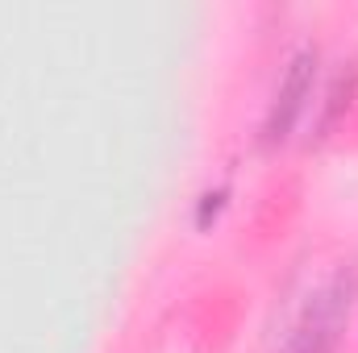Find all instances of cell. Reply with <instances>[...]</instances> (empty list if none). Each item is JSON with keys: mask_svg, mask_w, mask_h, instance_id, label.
Wrapping results in <instances>:
<instances>
[{"mask_svg": "<svg viewBox=\"0 0 358 353\" xmlns=\"http://www.w3.org/2000/svg\"><path fill=\"white\" fill-rule=\"evenodd\" d=\"M300 208H304V183H300L296 175H283V179H275V183H267V187L259 191L255 208H250L242 246L255 250V254L271 250L275 241H283V237L292 233Z\"/></svg>", "mask_w": 358, "mask_h": 353, "instance_id": "4", "label": "cell"}, {"mask_svg": "<svg viewBox=\"0 0 358 353\" xmlns=\"http://www.w3.org/2000/svg\"><path fill=\"white\" fill-rule=\"evenodd\" d=\"M342 133H346V142H350V146H358V108H350V117L342 121Z\"/></svg>", "mask_w": 358, "mask_h": 353, "instance_id": "5", "label": "cell"}, {"mask_svg": "<svg viewBox=\"0 0 358 353\" xmlns=\"http://www.w3.org/2000/svg\"><path fill=\"white\" fill-rule=\"evenodd\" d=\"M355 295H358L355 270L329 274L300 303L292 329L283 333V341H279L275 353H338L342 333H346V320H350V308H355Z\"/></svg>", "mask_w": 358, "mask_h": 353, "instance_id": "1", "label": "cell"}, {"mask_svg": "<svg viewBox=\"0 0 358 353\" xmlns=\"http://www.w3.org/2000/svg\"><path fill=\"white\" fill-rule=\"evenodd\" d=\"M246 320V295L234 283H213L204 287L183 316V337L196 353H225L234 345L238 329Z\"/></svg>", "mask_w": 358, "mask_h": 353, "instance_id": "2", "label": "cell"}, {"mask_svg": "<svg viewBox=\"0 0 358 353\" xmlns=\"http://www.w3.org/2000/svg\"><path fill=\"white\" fill-rule=\"evenodd\" d=\"M313 88H317V50L304 46V50H296L287 59V67L279 75V88H275L267 112H263V125H259V146L275 150V146H283L296 133V125L308 112Z\"/></svg>", "mask_w": 358, "mask_h": 353, "instance_id": "3", "label": "cell"}]
</instances>
